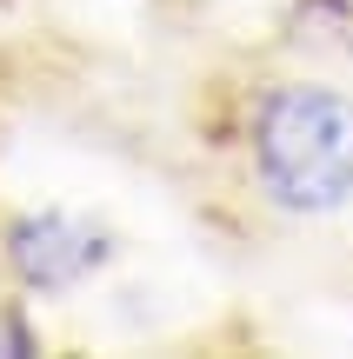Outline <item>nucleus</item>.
<instances>
[{"label":"nucleus","instance_id":"obj_2","mask_svg":"<svg viewBox=\"0 0 353 359\" xmlns=\"http://www.w3.org/2000/svg\"><path fill=\"white\" fill-rule=\"evenodd\" d=\"M107 259H114V240H107L93 219L60 213V206L20 213L7 226V266H13V280L34 286V293H74V286L93 280Z\"/></svg>","mask_w":353,"mask_h":359},{"label":"nucleus","instance_id":"obj_1","mask_svg":"<svg viewBox=\"0 0 353 359\" xmlns=\"http://www.w3.org/2000/svg\"><path fill=\"white\" fill-rule=\"evenodd\" d=\"M260 187L287 213H333L353 200V100L333 87H274L253 120Z\"/></svg>","mask_w":353,"mask_h":359}]
</instances>
